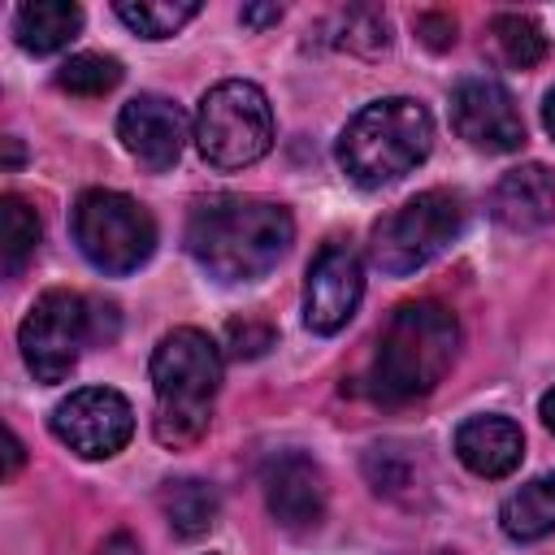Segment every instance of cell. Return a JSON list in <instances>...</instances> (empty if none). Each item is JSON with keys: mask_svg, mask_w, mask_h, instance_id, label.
I'll list each match as a JSON object with an SVG mask.
<instances>
[{"mask_svg": "<svg viewBox=\"0 0 555 555\" xmlns=\"http://www.w3.org/2000/svg\"><path fill=\"white\" fill-rule=\"evenodd\" d=\"M295 221L260 195H208L186 217V251L217 282H256L291 247Z\"/></svg>", "mask_w": 555, "mask_h": 555, "instance_id": "cell-1", "label": "cell"}, {"mask_svg": "<svg viewBox=\"0 0 555 555\" xmlns=\"http://www.w3.org/2000/svg\"><path fill=\"white\" fill-rule=\"evenodd\" d=\"M460 351V321L438 299L399 304L377 334V351L369 360V395L377 403H412L429 395Z\"/></svg>", "mask_w": 555, "mask_h": 555, "instance_id": "cell-2", "label": "cell"}, {"mask_svg": "<svg viewBox=\"0 0 555 555\" xmlns=\"http://www.w3.org/2000/svg\"><path fill=\"white\" fill-rule=\"evenodd\" d=\"M217 386H221V347L195 325L169 330L152 351V390H156L152 434H156V442L173 447V451L195 447L208 429Z\"/></svg>", "mask_w": 555, "mask_h": 555, "instance_id": "cell-3", "label": "cell"}, {"mask_svg": "<svg viewBox=\"0 0 555 555\" xmlns=\"http://www.w3.org/2000/svg\"><path fill=\"white\" fill-rule=\"evenodd\" d=\"M434 147V117L412 95H386L364 104L338 134V169L364 186H390L403 173H412Z\"/></svg>", "mask_w": 555, "mask_h": 555, "instance_id": "cell-4", "label": "cell"}, {"mask_svg": "<svg viewBox=\"0 0 555 555\" xmlns=\"http://www.w3.org/2000/svg\"><path fill=\"white\" fill-rule=\"evenodd\" d=\"M195 147L212 169H247L273 147L269 95L247 78H225L195 108Z\"/></svg>", "mask_w": 555, "mask_h": 555, "instance_id": "cell-5", "label": "cell"}, {"mask_svg": "<svg viewBox=\"0 0 555 555\" xmlns=\"http://www.w3.org/2000/svg\"><path fill=\"white\" fill-rule=\"evenodd\" d=\"M74 243L100 273H134L156 251V221L152 212L108 186H91L74 204Z\"/></svg>", "mask_w": 555, "mask_h": 555, "instance_id": "cell-6", "label": "cell"}, {"mask_svg": "<svg viewBox=\"0 0 555 555\" xmlns=\"http://www.w3.org/2000/svg\"><path fill=\"white\" fill-rule=\"evenodd\" d=\"M464 225L455 191H421L373 225V264L390 278H408L442 256Z\"/></svg>", "mask_w": 555, "mask_h": 555, "instance_id": "cell-7", "label": "cell"}, {"mask_svg": "<svg viewBox=\"0 0 555 555\" xmlns=\"http://www.w3.org/2000/svg\"><path fill=\"white\" fill-rule=\"evenodd\" d=\"M91 334H95L91 304L82 295L56 286V291H43L30 304V312L17 330V347H22V360H26L30 377L52 386V382H65L74 373Z\"/></svg>", "mask_w": 555, "mask_h": 555, "instance_id": "cell-8", "label": "cell"}, {"mask_svg": "<svg viewBox=\"0 0 555 555\" xmlns=\"http://www.w3.org/2000/svg\"><path fill=\"white\" fill-rule=\"evenodd\" d=\"M52 434L82 460H108L117 455L134 434V408L126 395L108 386H82L69 399L52 408Z\"/></svg>", "mask_w": 555, "mask_h": 555, "instance_id": "cell-9", "label": "cell"}, {"mask_svg": "<svg viewBox=\"0 0 555 555\" xmlns=\"http://www.w3.org/2000/svg\"><path fill=\"white\" fill-rule=\"evenodd\" d=\"M364 295V264L351 243H325L304 282V325L312 334H338Z\"/></svg>", "mask_w": 555, "mask_h": 555, "instance_id": "cell-10", "label": "cell"}, {"mask_svg": "<svg viewBox=\"0 0 555 555\" xmlns=\"http://www.w3.org/2000/svg\"><path fill=\"white\" fill-rule=\"evenodd\" d=\"M269 516L286 533H312L325 520V473L304 451H278L260 468Z\"/></svg>", "mask_w": 555, "mask_h": 555, "instance_id": "cell-11", "label": "cell"}, {"mask_svg": "<svg viewBox=\"0 0 555 555\" xmlns=\"http://www.w3.org/2000/svg\"><path fill=\"white\" fill-rule=\"evenodd\" d=\"M451 126L481 152H516L525 143V117L494 78H464L451 91Z\"/></svg>", "mask_w": 555, "mask_h": 555, "instance_id": "cell-12", "label": "cell"}, {"mask_svg": "<svg viewBox=\"0 0 555 555\" xmlns=\"http://www.w3.org/2000/svg\"><path fill=\"white\" fill-rule=\"evenodd\" d=\"M117 139L121 147L147 169V173H165L178 165L182 147H186V113L156 91H143L134 100L121 104L117 113Z\"/></svg>", "mask_w": 555, "mask_h": 555, "instance_id": "cell-13", "label": "cell"}, {"mask_svg": "<svg viewBox=\"0 0 555 555\" xmlns=\"http://www.w3.org/2000/svg\"><path fill=\"white\" fill-rule=\"evenodd\" d=\"M490 217L512 234H533L555 221V178L546 165L529 160L507 169L490 191Z\"/></svg>", "mask_w": 555, "mask_h": 555, "instance_id": "cell-14", "label": "cell"}, {"mask_svg": "<svg viewBox=\"0 0 555 555\" xmlns=\"http://www.w3.org/2000/svg\"><path fill=\"white\" fill-rule=\"evenodd\" d=\"M455 455L477 477H507L525 460V434L512 416L481 412L455 429Z\"/></svg>", "mask_w": 555, "mask_h": 555, "instance_id": "cell-15", "label": "cell"}, {"mask_svg": "<svg viewBox=\"0 0 555 555\" xmlns=\"http://www.w3.org/2000/svg\"><path fill=\"white\" fill-rule=\"evenodd\" d=\"M78 30H82V9L69 0H30L13 13V35L35 56H52L69 48Z\"/></svg>", "mask_w": 555, "mask_h": 555, "instance_id": "cell-16", "label": "cell"}, {"mask_svg": "<svg viewBox=\"0 0 555 555\" xmlns=\"http://www.w3.org/2000/svg\"><path fill=\"white\" fill-rule=\"evenodd\" d=\"M499 529L512 542H538L555 533V473L533 477L516 494H507L499 507Z\"/></svg>", "mask_w": 555, "mask_h": 555, "instance_id": "cell-17", "label": "cell"}, {"mask_svg": "<svg viewBox=\"0 0 555 555\" xmlns=\"http://www.w3.org/2000/svg\"><path fill=\"white\" fill-rule=\"evenodd\" d=\"M160 512L178 538H199L217 525L221 499L204 477H169L160 486Z\"/></svg>", "mask_w": 555, "mask_h": 555, "instance_id": "cell-18", "label": "cell"}, {"mask_svg": "<svg viewBox=\"0 0 555 555\" xmlns=\"http://www.w3.org/2000/svg\"><path fill=\"white\" fill-rule=\"evenodd\" d=\"M43 225L35 217V208L22 195H4L0 199V256H4V273L17 278L26 269V260L39 251Z\"/></svg>", "mask_w": 555, "mask_h": 555, "instance_id": "cell-19", "label": "cell"}, {"mask_svg": "<svg viewBox=\"0 0 555 555\" xmlns=\"http://www.w3.org/2000/svg\"><path fill=\"white\" fill-rule=\"evenodd\" d=\"M113 13L143 39H169L199 13V4L195 0H121Z\"/></svg>", "mask_w": 555, "mask_h": 555, "instance_id": "cell-20", "label": "cell"}, {"mask_svg": "<svg viewBox=\"0 0 555 555\" xmlns=\"http://www.w3.org/2000/svg\"><path fill=\"white\" fill-rule=\"evenodd\" d=\"M490 39L499 48V56L512 65V69H533L542 56H546V35L533 17L525 13H499L490 22Z\"/></svg>", "mask_w": 555, "mask_h": 555, "instance_id": "cell-21", "label": "cell"}, {"mask_svg": "<svg viewBox=\"0 0 555 555\" xmlns=\"http://www.w3.org/2000/svg\"><path fill=\"white\" fill-rule=\"evenodd\" d=\"M334 43L356 56H377L390 48V22L382 9H343L334 13Z\"/></svg>", "mask_w": 555, "mask_h": 555, "instance_id": "cell-22", "label": "cell"}, {"mask_svg": "<svg viewBox=\"0 0 555 555\" xmlns=\"http://www.w3.org/2000/svg\"><path fill=\"white\" fill-rule=\"evenodd\" d=\"M121 82V61L104 52H78L56 69V87L69 95H104Z\"/></svg>", "mask_w": 555, "mask_h": 555, "instance_id": "cell-23", "label": "cell"}, {"mask_svg": "<svg viewBox=\"0 0 555 555\" xmlns=\"http://www.w3.org/2000/svg\"><path fill=\"white\" fill-rule=\"evenodd\" d=\"M364 473H369V481H373V490L382 494H395L403 481H408V460L395 451V447H373L369 455H364Z\"/></svg>", "mask_w": 555, "mask_h": 555, "instance_id": "cell-24", "label": "cell"}, {"mask_svg": "<svg viewBox=\"0 0 555 555\" xmlns=\"http://www.w3.org/2000/svg\"><path fill=\"white\" fill-rule=\"evenodd\" d=\"M225 338H230V356H238V360H256V356H264L269 347H273V325H264V321H230V330H225Z\"/></svg>", "mask_w": 555, "mask_h": 555, "instance_id": "cell-25", "label": "cell"}, {"mask_svg": "<svg viewBox=\"0 0 555 555\" xmlns=\"http://www.w3.org/2000/svg\"><path fill=\"white\" fill-rule=\"evenodd\" d=\"M416 35L429 48H451L455 43V17L451 13H421L416 17Z\"/></svg>", "mask_w": 555, "mask_h": 555, "instance_id": "cell-26", "label": "cell"}, {"mask_svg": "<svg viewBox=\"0 0 555 555\" xmlns=\"http://www.w3.org/2000/svg\"><path fill=\"white\" fill-rule=\"evenodd\" d=\"M238 22L251 26V30L278 26V22H282V4H243V9H238Z\"/></svg>", "mask_w": 555, "mask_h": 555, "instance_id": "cell-27", "label": "cell"}, {"mask_svg": "<svg viewBox=\"0 0 555 555\" xmlns=\"http://www.w3.org/2000/svg\"><path fill=\"white\" fill-rule=\"evenodd\" d=\"M95 555H143V546H139L126 529H117V533H108V538L95 546Z\"/></svg>", "mask_w": 555, "mask_h": 555, "instance_id": "cell-28", "label": "cell"}, {"mask_svg": "<svg viewBox=\"0 0 555 555\" xmlns=\"http://www.w3.org/2000/svg\"><path fill=\"white\" fill-rule=\"evenodd\" d=\"M17 468H22V438H17V434H13V429H9V464H4V473H9V477H13V473H17Z\"/></svg>", "mask_w": 555, "mask_h": 555, "instance_id": "cell-29", "label": "cell"}, {"mask_svg": "<svg viewBox=\"0 0 555 555\" xmlns=\"http://www.w3.org/2000/svg\"><path fill=\"white\" fill-rule=\"evenodd\" d=\"M538 412H542V425H546V429L555 434V386H551V390L542 395V403H538Z\"/></svg>", "mask_w": 555, "mask_h": 555, "instance_id": "cell-30", "label": "cell"}, {"mask_svg": "<svg viewBox=\"0 0 555 555\" xmlns=\"http://www.w3.org/2000/svg\"><path fill=\"white\" fill-rule=\"evenodd\" d=\"M542 126H546V134L555 139V87H551L546 100H542Z\"/></svg>", "mask_w": 555, "mask_h": 555, "instance_id": "cell-31", "label": "cell"}, {"mask_svg": "<svg viewBox=\"0 0 555 555\" xmlns=\"http://www.w3.org/2000/svg\"><path fill=\"white\" fill-rule=\"evenodd\" d=\"M429 555H455V551H429Z\"/></svg>", "mask_w": 555, "mask_h": 555, "instance_id": "cell-32", "label": "cell"}]
</instances>
